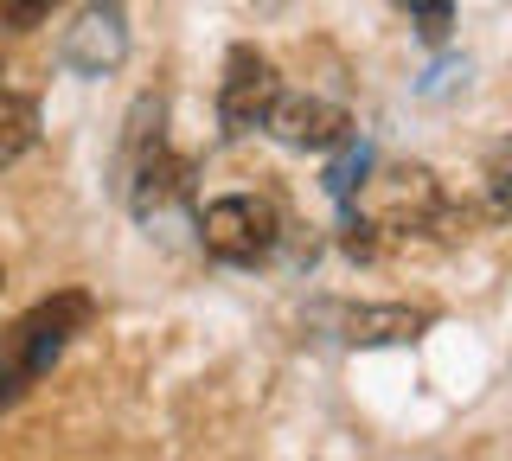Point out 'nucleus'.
I'll return each mask as SVG.
<instances>
[{"mask_svg":"<svg viewBox=\"0 0 512 461\" xmlns=\"http://www.w3.org/2000/svg\"><path fill=\"white\" fill-rule=\"evenodd\" d=\"M340 205H346V237H340L346 257L372 263L391 244H410L416 231L436 225L442 218V186H436L429 167H378L372 161V173H365Z\"/></svg>","mask_w":512,"mask_h":461,"instance_id":"f257e3e1","label":"nucleus"},{"mask_svg":"<svg viewBox=\"0 0 512 461\" xmlns=\"http://www.w3.org/2000/svg\"><path fill=\"white\" fill-rule=\"evenodd\" d=\"M90 321H96V301L84 289H64L52 301H39V308H26L20 321L0 333V410L20 404V397L64 359V346H71Z\"/></svg>","mask_w":512,"mask_h":461,"instance_id":"f03ea898","label":"nucleus"},{"mask_svg":"<svg viewBox=\"0 0 512 461\" xmlns=\"http://www.w3.org/2000/svg\"><path fill=\"white\" fill-rule=\"evenodd\" d=\"M148 109H154V103L135 109V135H128V154H122V193H128V212H135L141 225L167 218L173 205L192 193V167L167 148L160 116H154V129H148Z\"/></svg>","mask_w":512,"mask_h":461,"instance_id":"7ed1b4c3","label":"nucleus"},{"mask_svg":"<svg viewBox=\"0 0 512 461\" xmlns=\"http://www.w3.org/2000/svg\"><path fill=\"white\" fill-rule=\"evenodd\" d=\"M199 244H205V257H218L231 269H256V263L276 257V244H282V212L256 193L212 199L199 212Z\"/></svg>","mask_w":512,"mask_h":461,"instance_id":"20e7f679","label":"nucleus"},{"mask_svg":"<svg viewBox=\"0 0 512 461\" xmlns=\"http://www.w3.org/2000/svg\"><path fill=\"white\" fill-rule=\"evenodd\" d=\"M282 97V77L269 65L256 45H231V58H224V90H218V122L224 135H250L269 122V109Z\"/></svg>","mask_w":512,"mask_h":461,"instance_id":"39448f33","label":"nucleus"},{"mask_svg":"<svg viewBox=\"0 0 512 461\" xmlns=\"http://www.w3.org/2000/svg\"><path fill=\"white\" fill-rule=\"evenodd\" d=\"M263 129H276L282 148H308V154H327V148H346L352 141V116L327 97H276Z\"/></svg>","mask_w":512,"mask_h":461,"instance_id":"423d86ee","label":"nucleus"},{"mask_svg":"<svg viewBox=\"0 0 512 461\" xmlns=\"http://www.w3.org/2000/svg\"><path fill=\"white\" fill-rule=\"evenodd\" d=\"M122 52H128V13L116 7V0H96V7L77 13L71 39H64V58H71L77 71L103 77V71L122 65Z\"/></svg>","mask_w":512,"mask_h":461,"instance_id":"0eeeda50","label":"nucleus"},{"mask_svg":"<svg viewBox=\"0 0 512 461\" xmlns=\"http://www.w3.org/2000/svg\"><path fill=\"white\" fill-rule=\"evenodd\" d=\"M320 321L346 346H404L429 327V314L423 308H320Z\"/></svg>","mask_w":512,"mask_h":461,"instance_id":"6e6552de","label":"nucleus"},{"mask_svg":"<svg viewBox=\"0 0 512 461\" xmlns=\"http://www.w3.org/2000/svg\"><path fill=\"white\" fill-rule=\"evenodd\" d=\"M39 141V103L32 97H0V167H13Z\"/></svg>","mask_w":512,"mask_h":461,"instance_id":"1a4fd4ad","label":"nucleus"},{"mask_svg":"<svg viewBox=\"0 0 512 461\" xmlns=\"http://www.w3.org/2000/svg\"><path fill=\"white\" fill-rule=\"evenodd\" d=\"M487 218H512V135L487 154Z\"/></svg>","mask_w":512,"mask_h":461,"instance_id":"9d476101","label":"nucleus"},{"mask_svg":"<svg viewBox=\"0 0 512 461\" xmlns=\"http://www.w3.org/2000/svg\"><path fill=\"white\" fill-rule=\"evenodd\" d=\"M397 7L416 20V33H423L429 45H442L448 26H455V0H397Z\"/></svg>","mask_w":512,"mask_h":461,"instance_id":"9b49d317","label":"nucleus"},{"mask_svg":"<svg viewBox=\"0 0 512 461\" xmlns=\"http://www.w3.org/2000/svg\"><path fill=\"white\" fill-rule=\"evenodd\" d=\"M365 173H372V148H352V141H346V154L327 167V193H333V199H346L352 186L365 180Z\"/></svg>","mask_w":512,"mask_h":461,"instance_id":"f8f14e48","label":"nucleus"},{"mask_svg":"<svg viewBox=\"0 0 512 461\" xmlns=\"http://www.w3.org/2000/svg\"><path fill=\"white\" fill-rule=\"evenodd\" d=\"M52 7L58 0H0V26H7V33H26V26H39Z\"/></svg>","mask_w":512,"mask_h":461,"instance_id":"ddd939ff","label":"nucleus"}]
</instances>
